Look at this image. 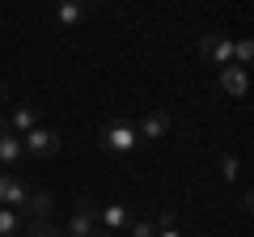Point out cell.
Returning <instances> with one entry per match:
<instances>
[{"label":"cell","mask_w":254,"mask_h":237,"mask_svg":"<svg viewBox=\"0 0 254 237\" xmlns=\"http://www.w3.org/2000/svg\"><path fill=\"white\" fill-rule=\"evenodd\" d=\"M98 144L106 148L110 157H127V153H136V148H140V136H136V123H127V118H110L106 127H102Z\"/></svg>","instance_id":"cell-1"},{"label":"cell","mask_w":254,"mask_h":237,"mask_svg":"<svg viewBox=\"0 0 254 237\" xmlns=\"http://www.w3.org/2000/svg\"><path fill=\"white\" fill-rule=\"evenodd\" d=\"M60 148H64V136H60V131H51V127H43V123H38L34 131L21 136V153H26V157H38V161H51Z\"/></svg>","instance_id":"cell-2"},{"label":"cell","mask_w":254,"mask_h":237,"mask_svg":"<svg viewBox=\"0 0 254 237\" xmlns=\"http://www.w3.org/2000/svg\"><path fill=\"white\" fill-rule=\"evenodd\" d=\"M64 237H93L98 233V203L93 199H76L72 216H68V225L60 229Z\"/></svg>","instance_id":"cell-3"},{"label":"cell","mask_w":254,"mask_h":237,"mask_svg":"<svg viewBox=\"0 0 254 237\" xmlns=\"http://www.w3.org/2000/svg\"><path fill=\"white\" fill-rule=\"evenodd\" d=\"M30 203V186L21 174L13 170H0V208H9V212H26Z\"/></svg>","instance_id":"cell-4"},{"label":"cell","mask_w":254,"mask_h":237,"mask_svg":"<svg viewBox=\"0 0 254 237\" xmlns=\"http://www.w3.org/2000/svg\"><path fill=\"white\" fill-rule=\"evenodd\" d=\"M127 225H131V208L127 203H102L98 208V229L102 233H127Z\"/></svg>","instance_id":"cell-5"},{"label":"cell","mask_w":254,"mask_h":237,"mask_svg":"<svg viewBox=\"0 0 254 237\" xmlns=\"http://www.w3.org/2000/svg\"><path fill=\"white\" fill-rule=\"evenodd\" d=\"M136 136H140V144H161L165 136H170V115H165V110H148L144 118H140L136 123Z\"/></svg>","instance_id":"cell-6"},{"label":"cell","mask_w":254,"mask_h":237,"mask_svg":"<svg viewBox=\"0 0 254 237\" xmlns=\"http://www.w3.org/2000/svg\"><path fill=\"white\" fill-rule=\"evenodd\" d=\"M203 55H208L216 68H229L233 64V38L229 34H208L203 38Z\"/></svg>","instance_id":"cell-7"},{"label":"cell","mask_w":254,"mask_h":237,"mask_svg":"<svg viewBox=\"0 0 254 237\" xmlns=\"http://www.w3.org/2000/svg\"><path fill=\"white\" fill-rule=\"evenodd\" d=\"M38 123H43V115H38V106H30V102L13 106V115H9V131L13 136H26V131H34Z\"/></svg>","instance_id":"cell-8"},{"label":"cell","mask_w":254,"mask_h":237,"mask_svg":"<svg viewBox=\"0 0 254 237\" xmlns=\"http://www.w3.org/2000/svg\"><path fill=\"white\" fill-rule=\"evenodd\" d=\"M246 68H237V64H229V68H220V89L229 93V98H246Z\"/></svg>","instance_id":"cell-9"},{"label":"cell","mask_w":254,"mask_h":237,"mask_svg":"<svg viewBox=\"0 0 254 237\" xmlns=\"http://www.w3.org/2000/svg\"><path fill=\"white\" fill-rule=\"evenodd\" d=\"M51 212H55V195H51V191H30L26 216H34V220H51Z\"/></svg>","instance_id":"cell-10"},{"label":"cell","mask_w":254,"mask_h":237,"mask_svg":"<svg viewBox=\"0 0 254 237\" xmlns=\"http://www.w3.org/2000/svg\"><path fill=\"white\" fill-rule=\"evenodd\" d=\"M85 17H89V9H85V4H60V9H55V21H60V26H68V30H76Z\"/></svg>","instance_id":"cell-11"},{"label":"cell","mask_w":254,"mask_h":237,"mask_svg":"<svg viewBox=\"0 0 254 237\" xmlns=\"http://www.w3.org/2000/svg\"><path fill=\"white\" fill-rule=\"evenodd\" d=\"M21 229H26V216L21 212L0 208V237H21Z\"/></svg>","instance_id":"cell-12"},{"label":"cell","mask_w":254,"mask_h":237,"mask_svg":"<svg viewBox=\"0 0 254 237\" xmlns=\"http://www.w3.org/2000/svg\"><path fill=\"white\" fill-rule=\"evenodd\" d=\"M220 178H225V186H233L237 178H242V157H237V153L220 157Z\"/></svg>","instance_id":"cell-13"},{"label":"cell","mask_w":254,"mask_h":237,"mask_svg":"<svg viewBox=\"0 0 254 237\" xmlns=\"http://www.w3.org/2000/svg\"><path fill=\"white\" fill-rule=\"evenodd\" d=\"M21 237H64V233H60V225H51V220H26Z\"/></svg>","instance_id":"cell-14"},{"label":"cell","mask_w":254,"mask_h":237,"mask_svg":"<svg viewBox=\"0 0 254 237\" xmlns=\"http://www.w3.org/2000/svg\"><path fill=\"white\" fill-rule=\"evenodd\" d=\"M250 59H254V43H250V38H242V43H233V64H237V68H246Z\"/></svg>","instance_id":"cell-15"},{"label":"cell","mask_w":254,"mask_h":237,"mask_svg":"<svg viewBox=\"0 0 254 237\" xmlns=\"http://www.w3.org/2000/svg\"><path fill=\"white\" fill-rule=\"evenodd\" d=\"M127 237H157V225L153 220H131L127 225Z\"/></svg>","instance_id":"cell-16"},{"label":"cell","mask_w":254,"mask_h":237,"mask_svg":"<svg viewBox=\"0 0 254 237\" xmlns=\"http://www.w3.org/2000/svg\"><path fill=\"white\" fill-rule=\"evenodd\" d=\"M157 237H182V233H178V225H174V229H157Z\"/></svg>","instance_id":"cell-17"},{"label":"cell","mask_w":254,"mask_h":237,"mask_svg":"<svg viewBox=\"0 0 254 237\" xmlns=\"http://www.w3.org/2000/svg\"><path fill=\"white\" fill-rule=\"evenodd\" d=\"M93 237H119V233H102V229H98V233H93Z\"/></svg>","instance_id":"cell-18"},{"label":"cell","mask_w":254,"mask_h":237,"mask_svg":"<svg viewBox=\"0 0 254 237\" xmlns=\"http://www.w3.org/2000/svg\"><path fill=\"white\" fill-rule=\"evenodd\" d=\"M195 237H212V233H195Z\"/></svg>","instance_id":"cell-19"},{"label":"cell","mask_w":254,"mask_h":237,"mask_svg":"<svg viewBox=\"0 0 254 237\" xmlns=\"http://www.w3.org/2000/svg\"><path fill=\"white\" fill-rule=\"evenodd\" d=\"M0 102H4V89H0Z\"/></svg>","instance_id":"cell-20"}]
</instances>
